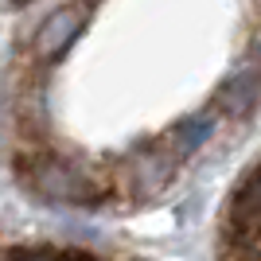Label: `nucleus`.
Segmentation results:
<instances>
[{
	"label": "nucleus",
	"mask_w": 261,
	"mask_h": 261,
	"mask_svg": "<svg viewBox=\"0 0 261 261\" xmlns=\"http://www.w3.org/2000/svg\"><path fill=\"white\" fill-rule=\"evenodd\" d=\"M55 261H94L90 253H82V250H70V253H59Z\"/></svg>",
	"instance_id": "f257e3e1"
}]
</instances>
